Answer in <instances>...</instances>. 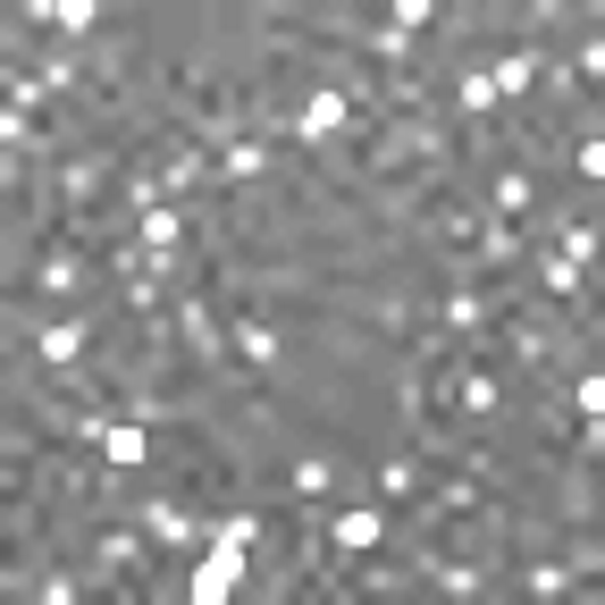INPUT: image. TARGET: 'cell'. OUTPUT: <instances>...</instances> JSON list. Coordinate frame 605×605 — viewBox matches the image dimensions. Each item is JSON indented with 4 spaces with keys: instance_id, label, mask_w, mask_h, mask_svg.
<instances>
[{
    "instance_id": "8992f818",
    "label": "cell",
    "mask_w": 605,
    "mask_h": 605,
    "mask_svg": "<svg viewBox=\"0 0 605 605\" xmlns=\"http://www.w3.org/2000/svg\"><path fill=\"white\" fill-rule=\"evenodd\" d=\"M143 454H151V437L135 429V420H101V463H110V472H135Z\"/></svg>"
},
{
    "instance_id": "ba28073f",
    "label": "cell",
    "mask_w": 605,
    "mask_h": 605,
    "mask_svg": "<svg viewBox=\"0 0 605 605\" xmlns=\"http://www.w3.org/2000/svg\"><path fill=\"white\" fill-rule=\"evenodd\" d=\"M135 236H143V252H169V261H177V245H186V219H177V202H151Z\"/></svg>"
},
{
    "instance_id": "ac0fdd59",
    "label": "cell",
    "mask_w": 605,
    "mask_h": 605,
    "mask_svg": "<svg viewBox=\"0 0 605 605\" xmlns=\"http://www.w3.org/2000/svg\"><path fill=\"white\" fill-rule=\"evenodd\" d=\"M496 210H505V219L529 210V169H496Z\"/></svg>"
},
{
    "instance_id": "7a4b0ae2",
    "label": "cell",
    "mask_w": 605,
    "mask_h": 605,
    "mask_svg": "<svg viewBox=\"0 0 605 605\" xmlns=\"http://www.w3.org/2000/svg\"><path fill=\"white\" fill-rule=\"evenodd\" d=\"M236 588H245V547H227V538H219V547H210V564L194 572V597L219 605V597H236Z\"/></svg>"
},
{
    "instance_id": "3957f363",
    "label": "cell",
    "mask_w": 605,
    "mask_h": 605,
    "mask_svg": "<svg viewBox=\"0 0 605 605\" xmlns=\"http://www.w3.org/2000/svg\"><path fill=\"white\" fill-rule=\"evenodd\" d=\"M328 538H337V555H370L378 538H387V513L378 505H345L337 522H328Z\"/></svg>"
},
{
    "instance_id": "30bf717a",
    "label": "cell",
    "mask_w": 605,
    "mask_h": 605,
    "mask_svg": "<svg viewBox=\"0 0 605 605\" xmlns=\"http://www.w3.org/2000/svg\"><path fill=\"white\" fill-rule=\"evenodd\" d=\"M488 85H496V101H522L529 85H538V59H529V51H505V59L488 68Z\"/></svg>"
},
{
    "instance_id": "9a60e30c",
    "label": "cell",
    "mask_w": 605,
    "mask_h": 605,
    "mask_svg": "<svg viewBox=\"0 0 605 605\" xmlns=\"http://www.w3.org/2000/svg\"><path fill=\"white\" fill-rule=\"evenodd\" d=\"M177 320H186L194 354H202V361H219V328H210V311H202V302H177Z\"/></svg>"
},
{
    "instance_id": "603a6c76",
    "label": "cell",
    "mask_w": 605,
    "mask_h": 605,
    "mask_svg": "<svg viewBox=\"0 0 605 605\" xmlns=\"http://www.w3.org/2000/svg\"><path fill=\"white\" fill-rule=\"evenodd\" d=\"M547 295H572V302H581V295H588V278H581V269H572V261H564V252H555V261H547Z\"/></svg>"
},
{
    "instance_id": "484cf974",
    "label": "cell",
    "mask_w": 605,
    "mask_h": 605,
    "mask_svg": "<svg viewBox=\"0 0 605 605\" xmlns=\"http://www.w3.org/2000/svg\"><path fill=\"white\" fill-rule=\"evenodd\" d=\"M572 404H581V413L597 420V404H605V378H597V370H581V378H572Z\"/></svg>"
},
{
    "instance_id": "7402d4cb",
    "label": "cell",
    "mask_w": 605,
    "mask_h": 605,
    "mask_svg": "<svg viewBox=\"0 0 605 605\" xmlns=\"http://www.w3.org/2000/svg\"><path fill=\"white\" fill-rule=\"evenodd\" d=\"M522 581L538 588V597H564V588H572V564H529Z\"/></svg>"
},
{
    "instance_id": "cb8c5ba5",
    "label": "cell",
    "mask_w": 605,
    "mask_h": 605,
    "mask_svg": "<svg viewBox=\"0 0 605 605\" xmlns=\"http://www.w3.org/2000/svg\"><path fill=\"white\" fill-rule=\"evenodd\" d=\"M572 169H581L588 186H597V177H605V143H597V135H581V143H572Z\"/></svg>"
},
{
    "instance_id": "5b68a950",
    "label": "cell",
    "mask_w": 605,
    "mask_h": 605,
    "mask_svg": "<svg viewBox=\"0 0 605 605\" xmlns=\"http://www.w3.org/2000/svg\"><path fill=\"white\" fill-rule=\"evenodd\" d=\"M135 522H143V538H160V547H194V513H177L169 496L135 505Z\"/></svg>"
},
{
    "instance_id": "44dd1931",
    "label": "cell",
    "mask_w": 605,
    "mask_h": 605,
    "mask_svg": "<svg viewBox=\"0 0 605 605\" xmlns=\"http://www.w3.org/2000/svg\"><path fill=\"white\" fill-rule=\"evenodd\" d=\"M429 581L446 588V597H479V572L472 564H429Z\"/></svg>"
},
{
    "instance_id": "ffe728a7",
    "label": "cell",
    "mask_w": 605,
    "mask_h": 605,
    "mask_svg": "<svg viewBox=\"0 0 605 605\" xmlns=\"http://www.w3.org/2000/svg\"><path fill=\"white\" fill-rule=\"evenodd\" d=\"M110 572H135V538H101L93 547V581H110Z\"/></svg>"
},
{
    "instance_id": "8fae6325",
    "label": "cell",
    "mask_w": 605,
    "mask_h": 605,
    "mask_svg": "<svg viewBox=\"0 0 605 605\" xmlns=\"http://www.w3.org/2000/svg\"><path fill=\"white\" fill-rule=\"evenodd\" d=\"M34 26H59V34H85V26H101L93 0H51V9H34Z\"/></svg>"
},
{
    "instance_id": "83f0119b",
    "label": "cell",
    "mask_w": 605,
    "mask_h": 605,
    "mask_svg": "<svg viewBox=\"0 0 605 605\" xmlns=\"http://www.w3.org/2000/svg\"><path fill=\"white\" fill-rule=\"evenodd\" d=\"M68 286H76V261H68V252H59V261L42 269V295H68Z\"/></svg>"
},
{
    "instance_id": "d4e9b609",
    "label": "cell",
    "mask_w": 605,
    "mask_h": 605,
    "mask_svg": "<svg viewBox=\"0 0 605 605\" xmlns=\"http://www.w3.org/2000/svg\"><path fill=\"white\" fill-rule=\"evenodd\" d=\"M295 496H328V463H320V454H302V463H295Z\"/></svg>"
},
{
    "instance_id": "4fadbf2b",
    "label": "cell",
    "mask_w": 605,
    "mask_h": 605,
    "mask_svg": "<svg viewBox=\"0 0 605 605\" xmlns=\"http://www.w3.org/2000/svg\"><path fill=\"white\" fill-rule=\"evenodd\" d=\"M34 354L51 361V370H68V361L85 354V328H42V337H34Z\"/></svg>"
},
{
    "instance_id": "277c9868",
    "label": "cell",
    "mask_w": 605,
    "mask_h": 605,
    "mask_svg": "<svg viewBox=\"0 0 605 605\" xmlns=\"http://www.w3.org/2000/svg\"><path fill=\"white\" fill-rule=\"evenodd\" d=\"M101 186H110V160H101V151H76L68 169H59V194H68L76 210H85V202H101Z\"/></svg>"
},
{
    "instance_id": "52a82bcc",
    "label": "cell",
    "mask_w": 605,
    "mask_h": 605,
    "mask_svg": "<svg viewBox=\"0 0 605 605\" xmlns=\"http://www.w3.org/2000/svg\"><path fill=\"white\" fill-rule=\"evenodd\" d=\"M194 177H202V151H194V143H160V169H151V186H160V194H186Z\"/></svg>"
},
{
    "instance_id": "4316f807",
    "label": "cell",
    "mask_w": 605,
    "mask_h": 605,
    "mask_svg": "<svg viewBox=\"0 0 605 605\" xmlns=\"http://www.w3.org/2000/svg\"><path fill=\"white\" fill-rule=\"evenodd\" d=\"M219 538H227V547H252V538H261V522H252V513H227Z\"/></svg>"
},
{
    "instance_id": "6da1fadb",
    "label": "cell",
    "mask_w": 605,
    "mask_h": 605,
    "mask_svg": "<svg viewBox=\"0 0 605 605\" xmlns=\"http://www.w3.org/2000/svg\"><path fill=\"white\" fill-rule=\"evenodd\" d=\"M345 118H354V93H345V85H311V93L295 101V135L302 143H328Z\"/></svg>"
},
{
    "instance_id": "9c48e42d",
    "label": "cell",
    "mask_w": 605,
    "mask_h": 605,
    "mask_svg": "<svg viewBox=\"0 0 605 605\" xmlns=\"http://www.w3.org/2000/svg\"><path fill=\"white\" fill-rule=\"evenodd\" d=\"M219 177H227V186H252V177H269V151L252 143V135H245V143L227 135V151H219Z\"/></svg>"
},
{
    "instance_id": "d6986e66",
    "label": "cell",
    "mask_w": 605,
    "mask_h": 605,
    "mask_svg": "<svg viewBox=\"0 0 605 605\" xmlns=\"http://www.w3.org/2000/svg\"><path fill=\"white\" fill-rule=\"evenodd\" d=\"M513 252H522V227H513V219L479 227V261H513Z\"/></svg>"
},
{
    "instance_id": "2e32d148",
    "label": "cell",
    "mask_w": 605,
    "mask_h": 605,
    "mask_svg": "<svg viewBox=\"0 0 605 605\" xmlns=\"http://www.w3.org/2000/svg\"><path fill=\"white\" fill-rule=\"evenodd\" d=\"M236 354H245L252 370H269V361H278V337H269L261 320H245V328H236Z\"/></svg>"
},
{
    "instance_id": "5bb4252c",
    "label": "cell",
    "mask_w": 605,
    "mask_h": 605,
    "mask_svg": "<svg viewBox=\"0 0 605 605\" xmlns=\"http://www.w3.org/2000/svg\"><path fill=\"white\" fill-rule=\"evenodd\" d=\"M488 320V295H479V286H454L446 295V328H479Z\"/></svg>"
},
{
    "instance_id": "7c38bea8",
    "label": "cell",
    "mask_w": 605,
    "mask_h": 605,
    "mask_svg": "<svg viewBox=\"0 0 605 605\" xmlns=\"http://www.w3.org/2000/svg\"><path fill=\"white\" fill-rule=\"evenodd\" d=\"M454 101H463V118H496V85H488V68H463Z\"/></svg>"
},
{
    "instance_id": "e0dca14e",
    "label": "cell",
    "mask_w": 605,
    "mask_h": 605,
    "mask_svg": "<svg viewBox=\"0 0 605 605\" xmlns=\"http://www.w3.org/2000/svg\"><path fill=\"white\" fill-rule=\"evenodd\" d=\"M463 413H472V420H496V378H488V370H463Z\"/></svg>"
}]
</instances>
